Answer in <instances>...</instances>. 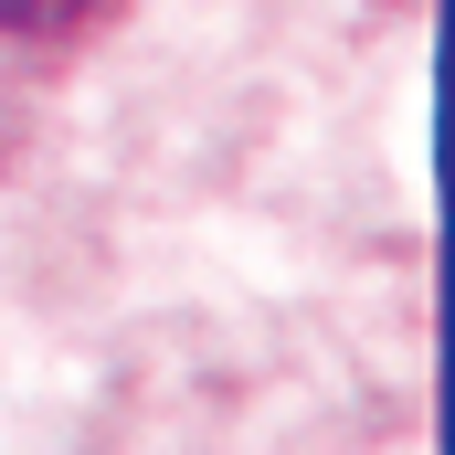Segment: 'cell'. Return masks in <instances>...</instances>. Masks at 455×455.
Here are the masks:
<instances>
[{"label": "cell", "instance_id": "obj_1", "mask_svg": "<svg viewBox=\"0 0 455 455\" xmlns=\"http://www.w3.org/2000/svg\"><path fill=\"white\" fill-rule=\"evenodd\" d=\"M75 11H96V0H0V43H32V32H64Z\"/></svg>", "mask_w": 455, "mask_h": 455}]
</instances>
